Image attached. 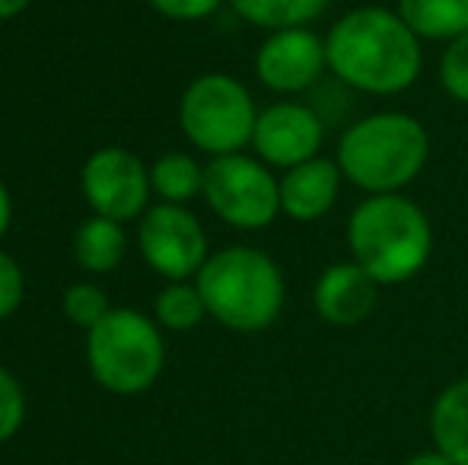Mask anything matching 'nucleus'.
<instances>
[{
  "instance_id": "18",
  "label": "nucleus",
  "mask_w": 468,
  "mask_h": 465,
  "mask_svg": "<svg viewBox=\"0 0 468 465\" xmlns=\"http://www.w3.org/2000/svg\"><path fill=\"white\" fill-rule=\"evenodd\" d=\"M150 188L166 205H186L195 195H204V166L188 153H166L150 166Z\"/></svg>"
},
{
  "instance_id": "1",
  "label": "nucleus",
  "mask_w": 468,
  "mask_h": 465,
  "mask_svg": "<svg viewBox=\"0 0 468 465\" xmlns=\"http://www.w3.org/2000/svg\"><path fill=\"white\" fill-rule=\"evenodd\" d=\"M325 55L338 80L370 96L405 93L420 74V38L386 6L345 13L328 29Z\"/></svg>"
},
{
  "instance_id": "3",
  "label": "nucleus",
  "mask_w": 468,
  "mask_h": 465,
  "mask_svg": "<svg viewBox=\"0 0 468 465\" xmlns=\"http://www.w3.org/2000/svg\"><path fill=\"white\" fill-rule=\"evenodd\" d=\"M431 153L424 124L405 112H376L341 134L338 169L370 195H399L420 175Z\"/></svg>"
},
{
  "instance_id": "5",
  "label": "nucleus",
  "mask_w": 468,
  "mask_h": 465,
  "mask_svg": "<svg viewBox=\"0 0 468 465\" xmlns=\"http://www.w3.org/2000/svg\"><path fill=\"white\" fill-rule=\"evenodd\" d=\"M166 344L154 319L137 310H112L87 332V364L99 386L118 396L150 389L163 373Z\"/></svg>"
},
{
  "instance_id": "2",
  "label": "nucleus",
  "mask_w": 468,
  "mask_h": 465,
  "mask_svg": "<svg viewBox=\"0 0 468 465\" xmlns=\"http://www.w3.org/2000/svg\"><path fill=\"white\" fill-rule=\"evenodd\" d=\"M347 248L379 284H405L431 259V220L405 195H370L347 220Z\"/></svg>"
},
{
  "instance_id": "20",
  "label": "nucleus",
  "mask_w": 468,
  "mask_h": 465,
  "mask_svg": "<svg viewBox=\"0 0 468 465\" xmlns=\"http://www.w3.org/2000/svg\"><path fill=\"white\" fill-rule=\"evenodd\" d=\"M61 310L70 322L90 332L93 325H99L105 316H109L112 306H109V297H105L102 287L90 284V280H80V284H70L68 291H64Z\"/></svg>"
},
{
  "instance_id": "15",
  "label": "nucleus",
  "mask_w": 468,
  "mask_h": 465,
  "mask_svg": "<svg viewBox=\"0 0 468 465\" xmlns=\"http://www.w3.org/2000/svg\"><path fill=\"white\" fill-rule=\"evenodd\" d=\"M124 227L109 217H87L74 233V259L83 271L90 274H109L122 265L124 259Z\"/></svg>"
},
{
  "instance_id": "22",
  "label": "nucleus",
  "mask_w": 468,
  "mask_h": 465,
  "mask_svg": "<svg viewBox=\"0 0 468 465\" xmlns=\"http://www.w3.org/2000/svg\"><path fill=\"white\" fill-rule=\"evenodd\" d=\"M26 417V396L19 389L16 376L10 370L0 366V443L10 440L13 434L19 430Z\"/></svg>"
},
{
  "instance_id": "8",
  "label": "nucleus",
  "mask_w": 468,
  "mask_h": 465,
  "mask_svg": "<svg viewBox=\"0 0 468 465\" xmlns=\"http://www.w3.org/2000/svg\"><path fill=\"white\" fill-rule=\"evenodd\" d=\"M137 248L156 274L169 278V284L197 274L210 259L207 236L195 214L186 205H166V201L144 211L137 227Z\"/></svg>"
},
{
  "instance_id": "16",
  "label": "nucleus",
  "mask_w": 468,
  "mask_h": 465,
  "mask_svg": "<svg viewBox=\"0 0 468 465\" xmlns=\"http://www.w3.org/2000/svg\"><path fill=\"white\" fill-rule=\"evenodd\" d=\"M399 16L418 38L452 42L468 32V0H399Z\"/></svg>"
},
{
  "instance_id": "7",
  "label": "nucleus",
  "mask_w": 468,
  "mask_h": 465,
  "mask_svg": "<svg viewBox=\"0 0 468 465\" xmlns=\"http://www.w3.org/2000/svg\"><path fill=\"white\" fill-rule=\"evenodd\" d=\"M204 198L223 224L265 230L281 214V182L252 156H214L204 166Z\"/></svg>"
},
{
  "instance_id": "23",
  "label": "nucleus",
  "mask_w": 468,
  "mask_h": 465,
  "mask_svg": "<svg viewBox=\"0 0 468 465\" xmlns=\"http://www.w3.org/2000/svg\"><path fill=\"white\" fill-rule=\"evenodd\" d=\"M26 293V278L23 268L16 265V259L6 252H0V319L13 316L23 303Z\"/></svg>"
},
{
  "instance_id": "17",
  "label": "nucleus",
  "mask_w": 468,
  "mask_h": 465,
  "mask_svg": "<svg viewBox=\"0 0 468 465\" xmlns=\"http://www.w3.org/2000/svg\"><path fill=\"white\" fill-rule=\"evenodd\" d=\"M246 23L268 32L309 26L328 10V0H229Z\"/></svg>"
},
{
  "instance_id": "11",
  "label": "nucleus",
  "mask_w": 468,
  "mask_h": 465,
  "mask_svg": "<svg viewBox=\"0 0 468 465\" xmlns=\"http://www.w3.org/2000/svg\"><path fill=\"white\" fill-rule=\"evenodd\" d=\"M325 141L319 115L303 102H274L259 112L252 147L271 166L293 169L306 160H315Z\"/></svg>"
},
{
  "instance_id": "25",
  "label": "nucleus",
  "mask_w": 468,
  "mask_h": 465,
  "mask_svg": "<svg viewBox=\"0 0 468 465\" xmlns=\"http://www.w3.org/2000/svg\"><path fill=\"white\" fill-rule=\"evenodd\" d=\"M10 220H13V201H10V192H6V185L0 182V239H4Z\"/></svg>"
},
{
  "instance_id": "13",
  "label": "nucleus",
  "mask_w": 468,
  "mask_h": 465,
  "mask_svg": "<svg viewBox=\"0 0 468 465\" xmlns=\"http://www.w3.org/2000/svg\"><path fill=\"white\" fill-rule=\"evenodd\" d=\"M341 188V169L335 160L315 156L300 166L287 169L281 179V211L287 217L309 224V220L325 217L338 201Z\"/></svg>"
},
{
  "instance_id": "26",
  "label": "nucleus",
  "mask_w": 468,
  "mask_h": 465,
  "mask_svg": "<svg viewBox=\"0 0 468 465\" xmlns=\"http://www.w3.org/2000/svg\"><path fill=\"white\" fill-rule=\"evenodd\" d=\"M405 465H456L452 460H446L440 449H427V453H418V456H411Z\"/></svg>"
},
{
  "instance_id": "6",
  "label": "nucleus",
  "mask_w": 468,
  "mask_h": 465,
  "mask_svg": "<svg viewBox=\"0 0 468 465\" xmlns=\"http://www.w3.org/2000/svg\"><path fill=\"white\" fill-rule=\"evenodd\" d=\"M255 102L239 80L227 74H204L179 102V124L197 150L210 156L239 153L255 134Z\"/></svg>"
},
{
  "instance_id": "12",
  "label": "nucleus",
  "mask_w": 468,
  "mask_h": 465,
  "mask_svg": "<svg viewBox=\"0 0 468 465\" xmlns=\"http://www.w3.org/2000/svg\"><path fill=\"white\" fill-rule=\"evenodd\" d=\"M379 280L370 278L357 261H338L328 265L319 274L313 291L315 312L325 319L328 325L338 329H354L364 319H370V312L379 303Z\"/></svg>"
},
{
  "instance_id": "10",
  "label": "nucleus",
  "mask_w": 468,
  "mask_h": 465,
  "mask_svg": "<svg viewBox=\"0 0 468 465\" xmlns=\"http://www.w3.org/2000/svg\"><path fill=\"white\" fill-rule=\"evenodd\" d=\"M325 68V38L315 36L309 26L271 32L255 55V74L274 93H303Z\"/></svg>"
},
{
  "instance_id": "27",
  "label": "nucleus",
  "mask_w": 468,
  "mask_h": 465,
  "mask_svg": "<svg viewBox=\"0 0 468 465\" xmlns=\"http://www.w3.org/2000/svg\"><path fill=\"white\" fill-rule=\"evenodd\" d=\"M26 6H29V0H0V23H4V19L19 16Z\"/></svg>"
},
{
  "instance_id": "19",
  "label": "nucleus",
  "mask_w": 468,
  "mask_h": 465,
  "mask_svg": "<svg viewBox=\"0 0 468 465\" xmlns=\"http://www.w3.org/2000/svg\"><path fill=\"white\" fill-rule=\"evenodd\" d=\"M156 322L169 332H188L195 325H201V319L207 316V306L197 287L186 284V280H173L156 293Z\"/></svg>"
},
{
  "instance_id": "24",
  "label": "nucleus",
  "mask_w": 468,
  "mask_h": 465,
  "mask_svg": "<svg viewBox=\"0 0 468 465\" xmlns=\"http://www.w3.org/2000/svg\"><path fill=\"white\" fill-rule=\"evenodd\" d=\"M223 0H150L160 16L176 19V23H195V19H204L220 6Z\"/></svg>"
},
{
  "instance_id": "4",
  "label": "nucleus",
  "mask_w": 468,
  "mask_h": 465,
  "mask_svg": "<svg viewBox=\"0 0 468 465\" xmlns=\"http://www.w3.org/2000/svg\"><path fill=\"white\" fill-rule=\"evenodd\" d=\"M195 287L201 291L207 316L233 332H265L283 310L281 268L249 246H229L210 255Z\"/></svg>"
},
{
  "instance_id": "9",
  "label": "nucleus",
  "mask_w": 468,
  "mask_h": 465,
  "mask_svg": "<svg viewBox=\"0 0 468 465\" xmlns=\"http://www.w3.org/2000/svg\"><path fill=\"white\" fill-rule=\"evenodd\" d=\"M83 198L99 217L128 224L144 217L150 198V169L124 147H102L83 163Z\"/></svg>"
},
{
  "instance_id": "14",
  "label": "nucleus",
  "mask_w": 468,
  "mask_h": 465,
  "mask_svg": "<svg viewBox=\"0 0 468 465\" xmlns=\"http://www.w3.org/2000/svg\"><path fill=\"white\" fill-rule=\"evenodd\" d=\"M433 447L456 465H468V376L456 379L431 408Z\"/></svg>"
},
{
  "instance_id": "21",
  "label": "nucleus",
  "mask_w": 468,
  "mask_h": 465,
  "mask_svg": "<svg viewBox=\"0 0 468 465\" xmlns=\"http://www.w3.org/2000/svg\"><path fill=\"white\" fill-rule=\"evenodd\" d=\"M440 80H443V90L452 96V100L468 102V32L459 38H452L450 48L443 51Z\"/></svg>"
}]
</instances>
